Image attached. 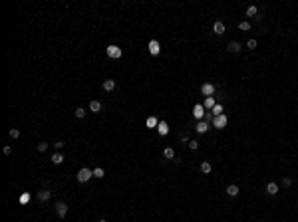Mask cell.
<instances>
[{"label": "cell", "instance_id": "obj_36", "mask_svg": "<svg viewBox=\"0 0 298 222\" xmlns=\"http://www.w3.org/2000/svg\"><path fill=\"white\" fill-rule=\"evenodd\" d=\"M98 222H107V220H105V218H99V220Z\"/></svg>", "mask_w": 298, "mask_h": 222}, {"label": "cell", "instance_id": "obj_17", "mask_svg": "<svg viewBox=\"0 0 298 222\" xmlns=\"http://www.w3.org/2000/svg\"><path fill=\"white\" fill-rule=\"evenodd\" d=\"M213 170V167H211V163H207V161H203L201 163V173H205V175H209Z\"/></svg>", "mask_w": 298, "mask_h": 222}, {"label": "cell", "instance_id": "obj_27", "mask_svg": "<svg viewBox=\"0 0 298 222\" xmlns=\"http://www.w3.org/2000/svg\"><path fill=\"white\" fill-rule=\"evenodd\" d=\"M157 129H159V133H161V135H167V131H169V127H167V123H163V121L159 123V127H157Z\"/></svg>", "mask_w": 298, "mask_h": 222}, {"label": "cell", "instance_id": "obj_26", "mask_svg": "<svg viewBox=\"0 0 298 222\" xmlns=\"http://www.w3.org/2000/svg\"><path fill=\"white\" fill-rule=\"evenodd\" d=\"M211 113H213L215 117H217V115H221V113H223V105H221V103H217L213 109H211Z\"/></svg>", "mask_w": 298, "mask_h": 222}, {"label": "cell", "instance_id": "obj_33", "mask_svg": "<svg viewBox=\"0 0 298 222\" xmlns=\"http://www.w3.org/2000/svg\"><path fill=\"white\" fill-rule=\"evenodd\" d=\"M189 149H191V151H197V149H199V143L197 141H189Z\"/></svg>", "mask_w": 298, "mask_h": 222}, {"label": "cell", "instance_id": "obj_12", "mask_svg": "<svg viewBox=\"0 0 298 222\" xmlns=\"http://www.w3.org/2000/svg\"><path fill=\"white\" fill-rule=\"evenodd\" d=\"M213 32L217 34V36H223V34H225V24H223V22H219V20H217V22L213 24Z\"/></svg>", "mask_w": 298, "mask_h": 222}, {"label": "cell", "instance_id": "obj_20", "mask_svg": "<svg viewBox=\"0 0 298 222\" xmlns=\"http://www.w3.org/2000/svg\"><path fill=\"white\" fill-rule=\"evenodd\" d=\"M147 127H149V129H155V127H159V121H157L155 117H149V119H147Z\"/></svg>", "mask_w": 298, "mask_h": 222}, {"label": "cell", "instance_id": "obj_29", "mask_svg": "<svg viewBox=\"0 0 298 222\" xmlns=\"http://www.w3.org/2000/svg\"><path fill=\"white\" fill-rule=\"evenodd\" d=\"M64 145H66V143L62 141V139H58V141H56V143H54V149H56V151H58V153H60V151H62V147H64Z\"/></svg>", "mask_w": 298, "mask_h": 222}, {"label": "cell", "instance_id": "obj_35", "mask_svg": "<svg viewBox=\"0 0 298 222\" xmlns=\"http://www.w3.org/2000/svg\"><path fill=\"white\" fill-rule=\"evenodd\" d=\"M213 119H215V115H213V113H205V121H207V123H209V121H213Z\"/></svg>", "mask_w": 298, "mask_h": 222}, {"label": "cell", "instance_id": "obj_34", "mask_svg": "<svg viewBox=\"0 0 298 222\" xmlns=\"http://www.w3.org/2000/svg\"><path fill=\"white\" fill-rule=\"evenodd\" d=\"M2 151H4V155H6V157H8L10 153H12V147H10V145H6L4 149H2Z\"/></svg>", "mask_w": 298, "mask_h": 222}, {"label": "cell", "instance_id": "obj_23", "mask_svg": "<svg viewBox=\"0 0 298 222\" xmlns=\"http://www.w3.org/2000/svg\"><path fill=\"white\" fill-rule=\"evenodd\" d=\"M74 113H76V117H78V119H84L88 111H85L84 107H76V111H74Z\"/></svg>", "mask_w": 298, "mask_h": 222}, {"label": "cell", "instance_id": "obj_19", "mask_svg": "<svg viewBox=\"0 0 298 222\" xmlns=\"http://www.w3.org/2000/svg\"><path fill=\"white\" fill-rule=\"evenodd\" d=\"M239 30H242V32H248V30H251V22H248V20H242V22L239 24Z\"/></svg>", "mask_w": 298, "mask_h": 222}, {"label": "cell", "instance_id": "obj_5", "mask_svg": "<svg viewBox=\"0 0 298 222\" xmlns=\"http://www.w3.org/2000/svg\"><path fill=\"white\" fill-rule=\"evenodd\" d=\"M201 93L207 95V97H213L215 95V85L213 83H203L201 85Z\"/></svg>", "mask_w": 298, "mask_h": 222}, {"label": "cell", "instance_id": "obj_11", "mask_svg": "<svg viewBox=\"0 0 298 222\" xmlns=\"http://www.w3.org/2000/svg\"><path fill=\"white\" fill-rule=\"evenodd\" d=\"M101 109H104V105H101V101H90V111L91 113H99V111H101Z\"/></svg>", "mask_w": 298, "mask_h": 222}, {"label": "cell", "instance_id": "obj_9", "mask_svg": "<svg viewBox=\"0 0 298 222\" xmlns=\"http://www.w3.org/2000/svg\"><path fill=\"white\" fill-rule=\"evenodd\" d=\"M193 115H195V119H203L205 117V105H195Z\"/></svg>", "mask_w": 298, "mask_h": 222}, {"label": "cell", "instance_id": "obj_16", "mask_svg": "<svg viewBox=\"0 0 298 222\" xmlns=\"http://www.w3.org/2000/svg\"><path fill=\"white\" fill-rule=\"evenodd\" d=\"M52 163L54 165H62V163H64V155H62V153H54L52 155Z\"/></svg>", "mask_w": 298, "mask_h": 222}, {"label": "cell", "instance_id": "obj_21", "mask_svg": "<svg viewBox=\"0 0 298 222\" xmlns=\"http://www.w3.org/2000/svg\"><path fill=\"white\" fill-rule=\"evenodd\" d=\"M245 14L246 16H258V8H256V6H248Z\"/></svg>", "mask_w": 298, "mask_h": 222}, {"label": "cell", "instance_id": "obj_15", "mask_svg": "<svg viewBox=\"0 0 298 222\" xmlns=\"http://www.w3.org/2000/svg\"><path fill=\"white\" fill-rule=\"evenodd\" d=\"M207 129H209V123L207 121H199L197 127H195V131H197V133H207Z\"/></svg>", "mask_w": 298, "mask_h": 222}, {"label": "cell", "instance_id": "obj_4", "mask_svg": "<svg viewBox=\"0 0 298 222\" xmlns=\"http://www.w3.org/2000/svg\"><path fill=\"white\" fill-rule=\"evenodd\" d=\"M50 196H52V192L48 189H42V190H38V194H36V200H38V202H48Z\"/></svg>", "mask_w": 298, "mask_h": 222}, {"label": "cell", "instance_id": "obj_22", "mask_svg": "<svg viewBox=\"0 0 298 222\" xmlns=\"http://www.w3.org/2000/svg\"><path fill=\"white\" fill-rule=\"evenodd\" d=\"M104 177H105V173H104V169H101V167L94 169V179H104Z\"/></svg>", "mask_w": 298, "mask_h": 222}, {"label": "cell", "instance_id": "obj_32", "mask_svg": "<svg viewBox=\"0 0 298 222\" xmlns=\"http://www.w3.org/2000/svg\"><path fill=\"white\" fill-rule=\"evenodd\" d=\"M246 48H248V50H255V48H256V40H248V42H246Z\"/></svg>", "mask_w": 298, "mask_h": 222}, {"label": "cell", "instance_id": "obj_18", "mask_svg": "<svg viewBox=\"0 0 298 222\" xmlns=\"http://www.w3.org/2000/svg\"><path fill=\"white\" fill-rule=\"evenodd\" d=\"M215 105H217L215 97H207V99H205V109H213Z\"/></svg>", "mask_w": 298, "mask_h": 222}, {"label": "cell", "instance_id": "obj_25", "mask_svg": "<svg viewBox=\"0 0 298 222\" xmlns=\"http://www.w3.org/2000/svg\"><path fill=\"white\" fill-rule=\"evenodd\" d=\"M8 135H10V139H18V137H20V129L12 127V129L8 131Z\"/></svg>", "mask_w": 298, "mask_h": 222}, {"label": "cell", "instance_id": "obj_8", "mask_svg": "<svg viewBox=\"0 0 298 222\" xmlns=\"http://www.w3.org/2000/svg\"><path fill=\"white\" fill-rule=\"evenodd\" d=\"M278 190H280V186L276 183H268V184H266V194H270V196L278 194Z\"/></svg>", "mask_w": 298, "mask_h": 222}, {"label": "cell", "instance_id": "obj_28", "mask_svg": "<svg viewBox=\"0 0 298 222\" xmlns=\"http://www.w3.org/2000/svg\"><path fill=\"white\" fill-rule=\"evenodd\" d=\"M282 186H284V189H290V186H292V179L284 177V179H282Z\"/></svg>", "mask_w": 298, "mask_h": 222}, {"label": "cell", "instance_id": "obj_7", "mask_svg": "<svg viewBox=\"0 0 298 222\" xmlns=\"http://www.w3.org/2000/svg\"><path fill=\"white\" fill-rule=\"evenodd\" d=\"M159 52H161L159 42H157V40H151V42H149V54H151V56H157Z\"/></svg>", "mask_w": 298, "mask_h": 222}, {"label": "cell", "instance_id": "obj_30", "mask_svg": "<svg viewBox=\"0 0 298 222\" xmlns=\"http://www.w3.org/2000/svg\"><path fill=\"white\" fill-rule=\"evenodd\" d=\"M36 149H38L40 153H46V151H48V143H38V145H36Z\"/></svg>", "mask_w": 298, "mask_h": 222}, {"label": "cell", "instance_id": "obj_6", "mask_svg": "<svg viewBox=\"0 0 298 222\" xmlns=\"http://www.w3.org/2000/svg\"><path fill=\"white\" fill-rule=\"evenodd\" d=\"M56 214H58L60 218H64V216L68 214V204H66V202H58V204H56Z\"/></svg>", "mask_w": 298, "mask_h": 222}, {"label": "cell", "instance_id": "obj_3", "mask_svg": "<svg viewBox=\"0 0 298 222\" xmlns=\"http://www.w3.org/2000/svg\"><path fill=\"white\" fill-rule=\"evenodd\" d=\"M227 123H229V119H227V115H223V113L217 115V117L213 119V125L217 129H225V127H227Z\"/></svg>", "mask_w": 298, "mask_h": 222}, {"label": "cell", "instance_id": "obj_10", "mask_svg": "<svg viewBox=\"0 0 298 222\" xmlns=\"http://www.w3.org/2000/svg\"><path fill=\"white\" fill-rule=\"evenodd\" d=\"M225 192H227V196H231V199H235V196H239V186H237V184H229Z\"/></svg>", "mask_w": 298, "mask_h": 222}, {"label": "cell", "instance_id": "obj_13", "mask_svg": "<svg viewBox=\"0 0 298 222\" xmlns=\"http://www.w3.org/2000/svg\"><path fill=\"white\" fill-rule=\"evenodd\" d=\"M101 87H104V91H114L115 89V81L114 80H104Z\"/></svg>", "mask_w": 298, "mask_h": 222}, {"label": "cell", "instance_id": "obj_2", "mask_svg": "<svg viewBox=\"0 0 298 222\" xmlns=\"http://www.w3.org/2000/svg\"><path fill=\"white\" fill-rule=\"evenodd\" d=\"M107 58H114V60H119V58L123 56V50L119 46H115V44H111V46H107Z\"/></svg>", "mask_w": 298, "mask_h": 222}, {"label": "cell", "instance_id": "obj_14", "mask_svg": "<svg viewBox=\"0 0 298 222\" xmlns=\"http://www.w3.org/2000/svg\"><path fill=\"white\" fill-rule=\"evenodd\" d=\"M227 50H229L231 54H237V52H241V44H239V42H229Z\"/></svg>", "mask_w": 298, "mask_h": 222}, {"label": "cell", "instance_id": "obj_31", "mask_svg": "<svg viewBox=\"0 0 298 222\" xmlns=\"http://www.w3.org/2000/svg\"><path fill=\"white\" fill-rule=\"evenodd\" d=\"M20 202H22V204H26V202H30V194H28V192H24V194H22V196H20Z\"/></svg>", "mask_w": 298, "mask_h": 222}, {"label": "cell", "instance_id": "obj_24", "mask_svg": "<svg viewBox=\"0 0 298 222\" xmlns=\"http://www.w3.org/2000/svg\"><path fill=\"white\" fill-rule=\"evenodd\" d=\"M163 155H165V159H175V151L171 147H167L165 151H163Z\"/></svg>", "mask_w": 298, "mask_h": 222}, {"label": "cell", "instance_id": "obj_1", "mask_svg": "<svg viewBox=\"0 0 298 222\" xmlns=\"http://www.w3.org/2000/svg\"><path fill=\"white\" fill-rule=\"evenodd\" d=\"M91 177H94V170H91V169H85V167H84V169H80V170H78L76 179H78V183H82V184H84V183H88V180H90Z\"/></svg>", "mask_w": 298, "mask_h": 222}]
</instances>
